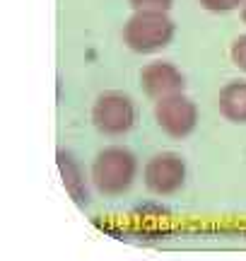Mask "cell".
<instances>
[{
  "label": "cell",
  "mask_w": 246,
  "mask_h": 261,
  "mask_svg": "<svg viewBox=\"0 0 246 261\" xmlns=\"http://www.w3.org/2000/svg\"><path fill=\"white\" fill-rule=\"evenodd\" d=\"M135 169H138V165H135L131 150L114 145V148H106L97 155L92 177H95V184L99 187V191L116 196L123 194L133 184Z\"/></svg>",
  "instance_id": "cell-2"
},
{
  "label": "cell",
  "mask_w": 246,
  "mask_h": 261,
  "mask_svg": "<svg viewBox=\"0 0 246 261\" xmlns=\"http://www.w3.org/2000/svg\"><path fill=\"white\" fill-rule=\"evenodd\" d=\"M92 121L106 136H121L131 130L135 121V107L131 97L121 92H104L97 97L95 109H92Z\"/></svg>",
  "instance_id": "cell-3"
},
{
  "label": "cell",
  "mask_w": 246,
  "mask_h": 261,
  "mask_svg": "<svg viewBox=\"0 0 246 261\" xmlns=\"http://www.w3.org/2000/svg\"><path fill=\"white\" fill-rule=\"evenodd\" d=\"M155 119L160 123L162 130H167L174 138H186L191 130L196 128L198 121V109L183 94H169L162 97L157 107H155Z\"/></svg>",
  "instance_id": "cell-4"
},
{
  "label": "cell",
  "mask_w": 246,
  "mask_h": 261,
  "mask_svg": "<svg viewBox=\"0 0 246 261\" xmlns=\"http://www.w3.org/2000/svg\"><path fill=\"white\" fill-rule=\"evenodd\" d=\"M200 5L210 12H232L241 8V0H200Z\"/></svg>",
  "instance_id": "cell-10"
},
{
  "label": "cell",
  "mask_w": 246,
  "mask_h": 261,
  "mask_svg": "<svg viewBox=\"0 0 246 261\" xmlns=\"http://www.w3.org/2000/svg\"><path fill=\"white\" fill-rule=\"evenodd\" d=\"M232 61H234V65L239 70L246 73V34L234 39V44H232Z\"/></svg>",
  "instance_id": "cell-9"
},
{
  "label": "cell",
  "mask_w": 246,
  "mask_h": 261,
  "mask_svg": "<svg viewBox=\"0 0 246 261\" xmlns=\"http://www.w3.org/2000/svg\"><path fill=\"white\" fill-rule=\"evenodd\" d=\"M183 177H186V167L183 160L176 152H162L147 162L145 167V184L155 191V194H174L183 187Z\"/></svg>",
  "instance_id": "cell-5"
},
{
  "label": "cell",
  "mask_w": 246,
  "mask_h": 261,
  "mask_svg": "<svg viewBox=\"0 0 246 261\" xmlns=\"http://www.w3.org/2000/svg\"><path fill=\"white\" fill-rule=\"evenodd\" d=\"M241 19L246 22V0H241Z\"/></svg>",
  "instance_id": "cell-12"
},
{
  "label": "cell",
  "mask_w": 246,
  "mask_h": 261,
  "mask_svg": "<svg viewBox=\"0 0 246 261\" xmlns=\"http://www.w3.org/2000/svg\"><path fill=\"white\" fill-rule=\"evenodd\" d=\"M135 10H160L167 12L171 8V0H128Z\"/></svg>",
  "instance_id": "cell-11"
},
{
  "label": "cell",
  "mask_w": 246,
  "mask_h": 261,
  "mask_svg": "<svg viewBox=\"0 0 246 261\" xmlns=\"http://www.w3.org/2000/svg\"><path fill=\"white\" fill-rule=\"evenodd\" d=\"M60 172H63L68 191L75 196L77 201H87V191L82 189V181H80V169L73 165V160L68 155H60Z\"/></svg>",
  "instance_id": "cell-8"
},
{
  "label": "cell",
  "mask_w": 246,
  "mask_h": 261,
  "mask_svg": "<svg viewBox=\"0 0 246 261\" xmlns=\"http://www.w3.org/2000/svg\"><path fill=\"white\" fill-rule=\"evenodd\" d=\"M220 114L232 123H246V83H227L220 90Z\"/></svg>",
  "instance_id": "cell-7"
},
{
  "label": "cell",
  "mask_w": 246,
  "mask_h": 261,
  "mask_svg": "<svg viewBox=\"0 0 246 261\" xmlns=\"http://www.w3.org/2000/svg\"><path fill=\"white\" fill-rule=\"evenodd\" d=\"M140 85L150 97L162 99V97H169V94L183 92V75H181L171 63L155 61V63L142 68Z\"/></svg>",
  "instance_id": "cell-6"
},
{
  "label": "cell",
  "mask_w": 246,
  "mask_h": 261,
  "mask_svg": "<svg viewBox=\"0 0 246 261\" xmlns=\"http://www.w3.org/2000/svg\"><path fill=\"white\" fill-rule=\"evenodd\" d=\"M174 37V22L160 10H138L123 27V41L138 54L160 51Z\"/></svg>",
  "instance_id": "cell-1"
}]
</instances>
